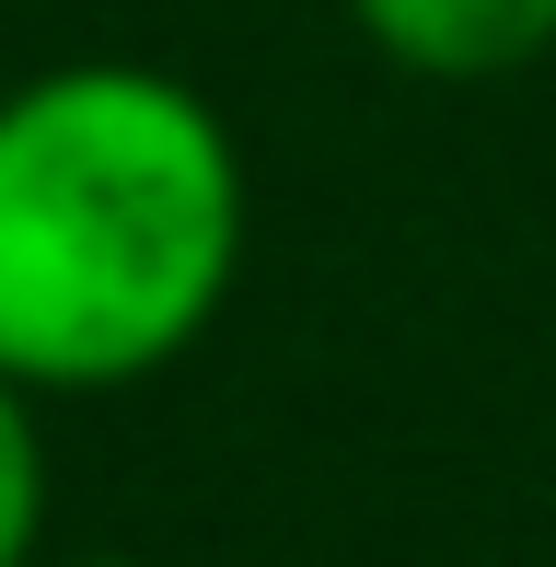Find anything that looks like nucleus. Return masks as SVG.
<instances>
[{"label": "nucleus", "instance_id": "obj_2", "mask_svg": "<svg viewBox=\"0 0 556 567\" xmlns=\"http://www.w3.org/2000/svg\"><path fill=\"white\" fill-rule=\"evenodd\" d=\"M348 23L418 82H498L556 47V0H348Z\"/></svg>", "mask_w": 556, "mask_h": 567}, {"label": "nucleus", "instance_id": "obj_3", "mask_svg": "<svg viewBox=\"0 0 556 567\" xmlns=\"http://www.w3.org/2000/svg\"><path fill=\"white\" fill-rule=\"evenodd\" d=\"M47 533V441H35V394L0 382V567H35Z\"/></svg>", "mask_w": 556, "mask_h": 567}, {"label": "nucleus", "instance_id": "obj_1", "mask_svg": "<svg viewBox=\"0 0 556 567\" xmlns=\"http://www.w3.org/2000/svg\"><path fill=\"white\" fill-rule=\"evenodd\" d=\"M233 278L244 151L197 82L70 59L0 93V382H151L209 337Z\"/></svg>", "mask_w": 556, "mask_h": 567}, {"label": "nucleus", "instance_id": "obj_4", "mask_svg": "<svg viewBox=\"0 0 556 567\" xmlns=\"http://www.w3.org/2000/svg\"><path fill=\"white\" fill-rule=\"evenodd\" d=\"M82 567H140V556H82Z\"/></svg>", "mask_w": 556, "mask_h": 567}]
</instances>
